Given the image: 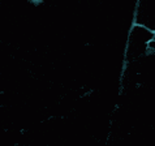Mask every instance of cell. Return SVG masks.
Instances as JSON below:
<instances>
[{
    "mask_svg": "<svg viewBox=\"0 0 155 146\" xmlns=\"http://www.w3.org/2000/svg\"><path fill=\"white\" fill-rule=\"evenodd\" d=\"M34 2H41V0H34Z\"/></svg>",
    "mask_w": 155,
    "mask_h": 146,
    "instance_id": "1",
    "label": "cell"
}]
</instances>
